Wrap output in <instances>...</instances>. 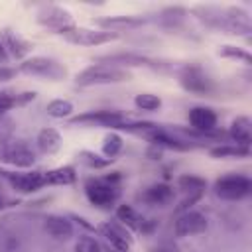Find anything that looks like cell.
I'll use <instances>...</instances> for the list:
<instances>
[{
	"instance_id": "7c38bea8",
	"label": "cell",
	"mask_w": 252,
	"mask_h": 252,
	"mask_svg": "<svg viewBox=\"0 0 252 252\" xmlns=\"http://www.w3.org/2000/svg\"><path fill=\"white\" fill-rule=\"evenodd\" d=\"M8 183L20 193H33L45 187L43 171H2Z\"/></svg>"
},
{
	"instance_id": "8fae6325",
	"label": "cell",
	"mask_w": 252,
	"mask_h": 252,
	"mask_svg": "<svg viewBox=\"0 0 252 252\" xmlns=\"http://www.w3.org/2000/svg\"><path fill=\"white\" fill-rule=\"evenodd\" d=\"M209 226L207 222V217L199 211H183L177 219H175V224H173V232L177 236H193V234H201L205 232Z\"/></svg>"
},
{
	"instance_id": "4dcf8cb0",
	"label": "cell",
	"mask_w": 252,
	"mask_h": 252,
	"mask_svg": "<svg viewBox=\"0 0 252 252\" xmlns=\"http://www.w3.org/2000/svg\"><path fill=\"white\" fill-rule=\"evenodd\" d=\"M161 20H163V24L167 26V28H171V26H175L177 22H181L183 20V16H185V10L183 8H165L161 14Z\"/></svg>"
},
{
	"instance_id": "277c9868",
	"label": "cell",
	"mask_w": 252,
	"mask_h": 252,
	"mask_svg": "<svg viewBox=\"0 0 252 252\" xmlns=\"http://www.w3.org/2000/svg\"><path fill=\"white\" fill-rule=\"evenodd\" d=\"M18 71L26 73V75H32V77L49 79V81H61L67 75V69L59 61H55L51 57H32V59H26V61L20 63Z\"/></svg>"
},
{
	"instance_id": "7402d4cb",
	"label": "cell",
	"mask_w": 252,
	"mask_h": 252,
	"mask_svg": "<svg viewBox=\"0 0 252 252\" xmlns=\"http://www.w3.org/2000/svg\"><path fill=\"white\" fill-rule=\"evenodd\" d=\"M35 142L43 154H55L61 148V134L55 128H43V130H39Z\"/></svg>"
},
{
	"instance_id": "f546056e",
	"label": "cell",
	"mask_w": 252,
	"mask_h": 252,
	"mask_svg": "<svg viewBox=\"0 0 252 252\" xmlns=\"http://www.w3.org/2000/svg\"><path fill=\"white\" fill-rule=\"evenodd\" d=\"M79 158L83 159V163H87L89 167H94V169H102V167H108L114 159H110V158H102V156H98V154H94V152H81L79 154Z\"/></svg>"
},
{
	"instance_id": "836d02e7",
	"label": "cell",
	"mask_w": 252,
	"mask_h": 252,
	"mask_svg": "<svg viewBox=\"0 0 252 252\" xmlns=\"http://www.w3.org/2000/svg\"><path fill=\"white\" fill-rule=\"evenodd\" d=\"M14 75V71L12 69H0V81H4V79H10Z\"/></svg>"
},
{
	"instance_id": "9c48e42d",
	"label": "cell",
	"mask_w": 252,
	"mask_h": 252,
	"mask_svg": "<svg viewBox=\"0 0 252 252\" xmlns=\"http://www.w3.org/2000/svg\"><path fill=\"white\" fill-rule=\"evenodd\" d=\"M37 22L49 30H55L57 33H63L67 32L69 28L75 26L73 22V16L69 10L65 8H59V6H45L37 12Z\"/></svg>"
},
{
	"instance_id": "9a60e30c",
	"label": "cell",
	"mask_w": 252,
	"mask_h": 252,
	"mask_svg": "<svg viewBox=\"0 0 252 252\" xmlns=\"http://www.w3.org/2000/svg\"><path fill=\"white\" fill-rule=\"evenodd\" d=\"M177 187L185 193V199L181 201L179 211H189V207L203 197V193L207 189V181L197 175H181L177 179Z\"/></svg>"
},
{
	"instance_id": "e0dca14e",
	"label": "cell",
	"mask_w": 252,
	"mask_h": 252,
	"mask_svg": "<svg viewBox=\"0 0 252 252\" xmlns=\"http://www.w3.org/2000/svg\"><path fill=\"white\" fill-rule=\"evenodd\" d=\"M43 228L47 230L49 236H53L55 240H69L73 236V224L69 219L61 217V215H47Z\"/></svg>"
},
{
	"instance_id": "ffe728a7",
	"label": "cell",
	"mask_w": 252,
	"mask_h": 252,
	"mask_svg": "<svg viewBox=\"0 0 252 252\" xmlns=\"http://www.w3.org/2000/svg\"><path fill=\"white\" fill-rule=\"evenodd\" d=\"M45 177V185H71L77 179V173L71 165H61L49 171H43Z\"/></svg>"
},
{
	"instance_id": "8992f818",
	"label": "cell",
	"mask_w": 252,
	"mask_h": 252,
	"mask_svg": "<svg viewBox=\"0 0 252 252\" xmlns=\"http://www.w3.org/2000/svg\"><path fill=\"white\" fill-rule=\"evenodd\" d=\"M128 116L118 110H89L75 118H71V124L79 126H106V128H120L122 122H126Z\"/></svg>"
},
{
	"instance_id": "3957f363",
	"label": "cell",
	"mask_w": 252,
	"mask_h": 252,
	"mask_svg": "<svg viewBox=\"0 0 252 252\" xmlns=\"http://www.w3.org/2000/svg\"><path fill=\"white\" fill-rule=\"evenodd\" d=\"M252 193V179L240 173H228L215 181V195L224 201H240Z\"/></svg>"
},
{
	"instance_id": "2e32d148",
	"label": "cell",
	"mask_w": 252,
	"mask_h": 252,
	"mask_svg": "<svg viewBox=\"0 0 252 252\" xmlns=\"http://www.w3.org/2000/svg\"><path fill=\"white\" fill-rule=\"evenodd\" d=\"M94 24L102 32L116 33V32H126V30L142 28L146 24V20L144 18H138V16H110V18H96Z\"/></svg>"
},
{
	"instance_id": "1f68e13d",
	"label": "cell",
	"mask_w": 252,
	"mask_h": 252,
	"mask_svg": "<svg viewBox=\"0 0 252 252\" xmlns=\"http://www.w3.org/2000/svg\"><path fill=\"white\" fill-rule=\"evenodd\" d=\"M75 252H102V248L93 236H81L75 244Z\"/></svg>"
},
{
	"instance_id": "74e56055",
	"label": "cell",
	"mask_w": 252,
	"mask_h": 252,
	"mask_svg": "<svg viewBox=\"0 0 252 252\" xmlns=\"http://www.w3.org/2000/svg\"><path fill=\"white\" fill-rule=\"evenodd\" d=\"M114 252H116V250H114Z\"/></svg>"
},
{
	"instance_id": "d6a6232c",
	"label": "cell",
	"mask_w": 252,
	"mask_h": 252,
	"mask_svg": "<svg viewBox=\"0 0 252 252\" xmlns=\"http://www.w3.org/2000/svg\"><path fill=\"white\" fill-rule=\"evenodd\" d=\"M18 104V98L14 94H8V93H0V114H4L6 110H10L12 106Z\"/></svg>"
},
{
	"instance_id": "44dd1931",
	"label": "cell",
	"mask_w": 252,
	"mask_h": 252,
	"mask_svg": "<svg viewBox=\"0 0 252 252\" xmlns=\"http://www.w3.org/2000/svg\"><path fill=\"white\" fill-rule=\"evenodd\" d=\"M171 197H173V189L169 185H165V183L150 185L142 195V199L146 203H150V205H165V203L171 201Z\"/></svg>"
},
{
	"instance_id": "d590c367",
	"label": "cell",
	"mask_w": 252,
	"mask_h": 252,
	"mask_svg": "<svg viewBox=\"0 0 252 252\" xmlns=\"http://www.w3.org/2000/svg\"><path fill=\"white\" fill-rule=\"evenodd\" d=\"M154 252H175V250H171V248H163V246H161V248H156Z\"/></svg>"
},
{
	"instance_id": "30bf717a",
	"label": "cell",
	"mask_w": 252,
	"mask_h": 252,
	"mask_svg": "<svg viewBox=\"0 0 252 252\" xmlns=\"http://www.w3.org/2000/svg\"><path fill=\"white\" fill-rule=\"evenodd\" d=\"M0 159L14 167H30V165H33L35 156L22 142H4L0 146Z\"/></svg>"
},
{
	"instance_id": "5bb4252c",
	"label": "cell",
	"mask_w": 252,
	"mask_h": 252,
	"mask_svg": "<svg viewBox=\"0 0 252 252\" xmlns=\"http://www.w3.org/2000/svg\"><path fill=\"white\" fill-rule=\"evenodd\" d=\"M179 83H181V87H183L185 91L195 93V94H207V93L213 89L211 79H209L199 67H195V65H187V67L181 69V73H179Z\"/></svg>"
},
{
	"instance_id": "6da1fadb",
	"label": "cell",
	"mask_w": 252,
	"mask_h": 252,
	"mask_svg": "<svg viewBox=\"0 0 252 252\" xmlns=\"http://www.w3.org/2000/svg\"><path fill=\"white\" fill-rule=\"evenodd\" d=\"M130 73L112 65H104V63H96V65H89L87 69H83L77 77L75 83L79 87H94V85H114V83H124L130 81Z\"/></svg>"
},
{
	"instance_id": "484cf974",
	"label": "cell",
	"mask_w": 252,
	"mask_h": 252,
	"mask_svg": "<svg viewBox=\"0 0 252 252\" xmlns=\"http://www.w3.org/2000/svg\"><path fill=\"white\" fill-rule=\"evenodd\" d=\"M45 110L53 118H67L73 112V102L71 100H65V98H55V100H51L45 106Z\"/></svg>"
},
{
	"instance_id": "d6986e66",
	"label": "cell",
	"mask_w": 252,
	"mask_h": 252,
	"mask_svg": "<svg viewBox=\"0 0 252 252\" xmlns=\"http://www.w3.org/2000/svg\"><path fill=\"white\" fill-rule=\"evenodd\" d=\"M146 138H148L154 146H159V148H169V150H189V148H191L189 142L179 140V138H175V136H171L169 132L159 130V128H156V130H152L150 134H146Z\"/></svg>"
},
{
	"instance_id": "f1b7e54d",
	"label": "cell",
	"mask_w": 252,
	"mask_h": 252,
	"mask_svg": "<svg viewBox=\"0 0 252 252\" xmlns=\"http://www.w3.org/2000/svg\"><path fill=\"white\" fill-rule=\"evenodd\" d=\"M134 104L140 108V110H158L161 106V98L158 94H152V93H140L136 94L134 98Z\"/></svg>"
},
{
	"instance_id": "ac0fdd59",
	"label": "cell",
	"mask_w": 252,
	"mask_h": 252,
	"mask_svg": "<svg viewBox=\"0 0 252 252\" xmlns=\"http://www.w3.org/2000/svg\"><path fill=\"white\" fill-rule=\"evenodd\" d=\"M228 136H230V140H232L236 146H246V148H250V142H252V122H250V118H248V116H236V118L230 122Z\"/></svg>"
},
{
	"instance_id": "7a4b0ae2",
	"label": "cell",
	"mask_w": 252,
	"mask_h": 252,
	"mask_svg": "<svg viewBox=\"0 0 252 252\" xmlns=\"http://www.w3.org/2000/svg\"><path fill=\"white\" fill-rule=\"evenodd\" d=\"M118 179H120V175H110V177H104V179L87 181L85 195H87L89 203H93L98 209H110L120 197V191H118V185H116Z\"/></svg>"
},
{
	"instance_id": "d4e9b609",
	"label": "cell",
	"mask_w": 252,
	"mask_h": 252,
	"mask_svg": "<svg viewBox=\"0 0 252 252\" xmlns=\"http://www.w3.org/2000/svg\"><path fill=\"white\" fill-rule=\"evenodd\" d=\"M116 219L120 220V224H122V226L132 228V230H138V228H140V224H142L140 215H138L130 205H120V207L116 209Z\"/></svg>"
},
{
	"instance_id": "ba28073f",
	"label": "cell",
	"mask_w": 252,
	"mask_h": 252,
	"mask_svg": "<svg viewBox=\"0 0 252 252\" xmlns=\"http://www.w3.org/2000/svg\"><path fill=\"white\" fill-rule=\"evenodd\" d=\"M189 124L195 132H199L205 138H215L217 134V112L209 106H193L187 114Z\"/></svg>"
},
{
	"instance_id": "83f0119b",
	"label": "cell",
	"mask_w": 252,
	"mask_h": 252,
	"mask_svg": "<svg viewBox=\"0 0 252 252\" xmlns=\"http://www.w3.org/2000/svg\"><path fill=\"white\" fill-rule=\"evenodd\" d=\"M219 55L220 57H226V59H236V61H244L246 65L252 63V55L242 49V47H236V45H222L219 49Z\"/></svg>"
},
{
	"instance_id": "52a82bcc",
	"label": "cell",
	"mask_w": 252,
	"mask_h": 252,
	"mask_svg": "<svg viewBox=\"0 0 252 252\" xmlns=\"http://www.w3.org/2000/svg\"><path fill=\"white\" fill-rule=\"evenodd\" d=\"M96 61L104 63V65H112V67H148V69H163V63L140 55V53H110V55H100Z\"/></svg>"
},
{
	"instance_id": "4fadbf2b",
	"label": "cell",
	"mask_w": 252,
	"mask_h": 252,
	"mask_svg": "<svg viewBox=\"0 0 252 252\" xmlns=\"http://www.w3.org/2000/svg\"><path fill=\"white\" fill-rule=\"evenodd\" d=\"M96 232L100 236H104V240L112 246V250L116 252H128L132 246V236L128 234V230L118 224V222H102L96 226Z\"/></svg>"
},
{
	"instance_id": "e575fe53",
	"label": "cell",
	"mask_w": 252,
	"mask_h": 252,
	"mask_svg": "<svg viewBox=\"0 0 252 252\" xmlns=\"http://www.w3.org/2000/svg\"><path fill=\"white\" fill-rule=\"evenodd\" d=\"M6 59H8V55H6V47H4V41L0 39V61L4 63Z\"/></svg>"
},
{
	"instance_id": "cb8c5ba5",
	"label": "cell",
	"mask_w": 252,
	"mask_h": 252,
	"mask_svg": "<svg viewBox=\"0 0 252 252\" xmlns=\"http://www.w3.org/2000/svg\"><path fill=\"white\" fill-rule=\"evenodd\" d=\"M209 154L213 158H248L250 156V148L246 146H236V144H222L217 148H211Z\"/></svg>"
},
{
	"instance_id": "8d00e7d4",
	"label": "cell",
	"mask_w": 252,
	"mask_h": 252,
	"mask_svg": "<svg viewBox=\"0 0 252 252\" xmlns=\"http://www.w3.org/2000/svg\"><path fill=\"white\" fill-rule=\"evenodd\" d=\"M2 207H4V199L0 197V209H2Z\"/></svg>"
},
{
	"instance_id": "4316f807",
	"label": "cell",
	"mask_w": 252,
	"mask_h": 252,
	"mask_svg": "<svg viewBox=\"0 0 252 252\" xmlns=\"http://www.w3.org/2000/svg\"><path fill=\"white\" fill-rule=\"evenodd\" d=\"M102 156L104 158H110V159H114L118 154H120V150H122V138L118 136V134H114V132H110V134H106L104 136V140H102Z\"/></svg>"
},
{
	"instance_id": "603a6c76",
	"label": "cell",
	"mask_w": 252,
	"mask_h": 252,
	"mask_svg": "<svg viewBox=\"0 0 252 252\" xmlns=\"http://www.w3.org/2000/svg\"><path fill=\"white\" fill-rule=\"evenodd\" d=\"M4 47H8L14 57H24L32 49L30 41H26L20 33H16L12 30H4Z\"/></svg>"
},
{
	"instance_id": "5b68a950",
	"label": "cell",
	"mask_w": 252,
	"mask_h": 252,
	"mask_svg": "<svg viewBox=\"0 0 252 252\" xmlns=\"http://www.w3.org/2000/svg\"><path fill=\"white\" fill-rule=\"evenodd\" d=\"M69 43L73 45H81V47H94V45H102V43H110L118 37V33H110V32H102V30H91V28H69L67 32L61 33Z\"/></svg>"
}]
</instances>
